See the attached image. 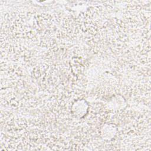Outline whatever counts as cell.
<instances>
[{
    "mask_svg": "<svg viewBox=\"0 0 151 151\" xmlns=\"http://www.w3.org/2000/svg\"><path fill=\"white\" fill-rule=\"evenodd\" d=\"M88 109V106L85 101L78 100L75 102L73 106L72 110L75 115L78 117L84 116Z\"/></svg>",
    "mask_w": 151,
    "mask_h": 151,
    "instance_id": "cell-1",
    "label": "cell"
},
{
    "mask_svg": "<svg viewBox=\"0 0 151 151\" xmlns=\"http://www.w3.org/2000/svg\"><path fill=\"white\" fill-rule=\"evenodd\" d=\"M116 127L113 124H106L103 126L101 130L102 137L106 140H110L116 133Z\"/></svg>",
    "mask_w": 151,
    "mask_h": 151,
    "instance_id": "cell-2",
    "label": "cell"
}]
</instances>
